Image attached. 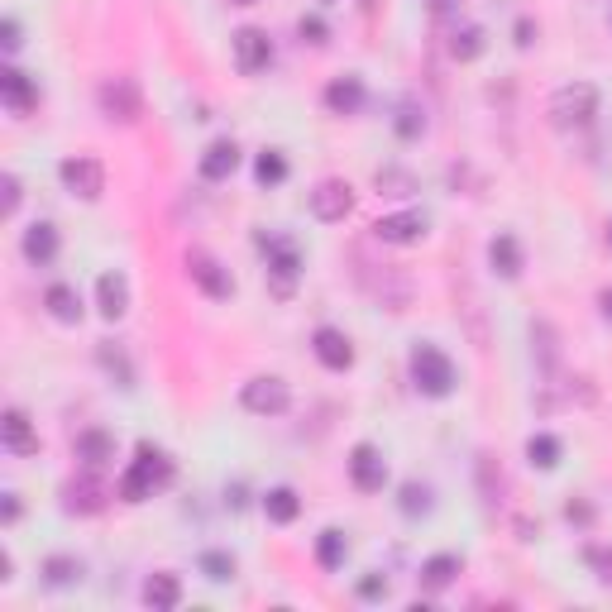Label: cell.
<instances>
[{
  "label": "cell",
  "mask_w": 612,
  "mask_h": 612,
  "mask_svg": "<svg viewBox=\"0 0 612 612\" xmlns=\"http://www.w3.org/2000/svg\"><path fill=\"white\" fill-rule=\"evenodd\" d=\"M168 479H173V459L163 450H153V445H139L134 464L120 474V498L125 503H144V498H153V488H163Z\"/></svg>",
  "instance_id": "obj_1"
},
{
  "label": "cell",
  "mask_w": 612,
  "mask_h": 612,
  "mask_svg": "<svg viewBox=\"0 0 612 612\" xmlns=\"http://www.w3.org/2000/svg\"><path fill=\"white\" fill-rule=\"evenodd\" d=\"M593 115H598V91L589 82H569L550 96V125L555 130H579V125H589Z\"/></svg>",
  "instance_id": "obj_2"
},
{
  "label": "cell",
  "mask_w": 612,
  "mask_h": 612,
  "mask_svg": "<svg viewBox=\"0 0 612 612\" xmlns=\"http://www.w3.org/2000/svg\"><path fill=\"white\" fill-rule=\"evenodd\" d=\"M96 106H101L110 125H134L144 115V96L134 87V77H106L101 91H96Z\"/></svg>",
  "instance_id": "obj_3"
},
{
  "label": "cell",
  "mask_w": 612,
  "mask_h": 612,
  "mask_svg": "<svg viewBox=\"0 0 612 612\" xmlns=\"http://www.w3.org/2000/svg\"><path fill=\"white\" fill-rule=\"evenodd\" d=\"M412 378L426 397H450V388H455V364H450L436 345H416L412 350Z\"/></svg>",
  "instance_id": "obj_4"
},
{
  "label": "cell",
  "mask_w": 612,
  "mask_h": 612,
  "mask_svg": "<svg viewBox=\"0 0 612 612\" xmlns=\"http://www.w3.org/2000/svg\"><path fill=\"white\" fill-rule=\"evenodd\" d=\"M58 177H63L67 192H72V197H82V201H96L101 192H106V168H101L96 158H87V153H77V158H63Z\"/></svg>",
  "instance_id": "obj_5"
},
{
  "label": "cell",
  "mask_w": 612,
  "mask_h": 612,
  "mask_svg": "<svg viewBox=\"0 0 612 612\" xmlns=\"http://www.w3.org/2000/svg\"><path fill=\"white\" fill-rule=\"evenodd\" d=\"M240 397L254 416H283L287 407H292V388H287L283 378H273V373H268V378H249Z\"/></svg>",
  "instance_id": "obj_6"
},
{
  "label": "cell",
  "mask_w": 612,
  "mask_h": 612,
  "mask_svg": "<svg viewBox=\"0 0 612 612\" xmlns=\"http://www.w3.org/2000/svg\"><path fill=\"white\" fill-rule=\"evenodd\" d=\"M354 211V192L350 182H340V177H326V182H316L311 187V216L335 225V220H345Z\"/></svg>",
  "instance_id": "obj_7"
},
{
  "label": "cell",
  "mask_w": 612,
  "mask_h": 612,
  "mask_svg": "<svg viewBox=\"0 0 612 612\" xmlns=\"http://www.w3.org/2000/svg\"><path fill=\"white\" fill-rule=\"evenodd\" d=\"M187 273H192V283H197L206 297H230V292H235V278H230L211 254H201V249L187 254Z\"/></svg>",
  "instance_id": "obj_8"
},
{
  "label": "cell",
  "mask_w": 612,
  "mask_h": 612,
  "mask_svg": "<svg viewBox=\"0 0 612 612\" xmlns=\"http://www.w3.org/2000/svg\"><path fill=\"white\" fill-rule=\"evenodd\" d=\"M259 244L268 249L273 292H278V297H287V292H292V278H297V268H302V259H297V244H292V240H259Z\"/></svg>",
  "instance_id": "obj_9"
},
{
  "label": "cell",
  "mask_w": 612,
  "mask_h": 612,
  "mask_svg": "<svg viewBox=\"0 0 612 612\" xmlns=\"http://www.w3.org/2000/svg\"><path fill=\"white\" fill-rule=\"evenodd\" d=\"M350 479H354V488H364V493H383V483H388V464H383V455H378L373 445H354Z\"/></svg>",
  "instance_id": "obj_10"
},
{
  "label": "cell",
  "mask_w": 612,
  "mask_h": 612,
  "mask_svg": "<svg viewBox=\"0 0 612 612\" xmlns=\"http://www.w3.org/2000/svg\"><path fill=\"white\" fill-rule=\"evenodd\" d=\"M311 350H316V359L326 364V369H350L354 364V345H350V335L345 330H335V326H321L316 335H311Z\"/></svg>",
  "instance_id": "obj_11"
},
{
  "label": "cell",
  "mask_w": 612,
  "mask_h": 612,
  "mask_svg": "<svg viewBox=\"0 0 612 612\" xmlns=\"http://www.w3.org/2000/svg\"><path fill=\"white\" fill-rule=\"evenodd\" d=\"M235 63H240V72H249V77L273 63V44H268L263 29H240V34H235Z\"/></svg>",
  "instance_id": "obj_12"
},
{
  "label": "cell",
  "mask_w": 612,
  "mask_h": 612,
  "mask_svg": "<svg viewBox=\"0 0 612 612\" xmlns=\"http://www.w3.org/2000/svg\"><path fill=\"white\" fill-rule=\"evenodd\" d=\"M373 235L383 244H416L426 235V216L421 211H397V216H383L373 225Z\"/></svg>",
  "instance_id": "obj_13"
},
{
  "label": "cell",
  "mask_w": 612,
  "mask_h": 612,
  "mask_svg": "<svg viewBox=\"0 0 612 612\" xmlns=\"http://www.w3.org/2000/svg\"><path fill=\"white\" fill-rule=\"evenodd\" d=\"M63 507H67V512H82V517L101 512V507H106V488H101V479H91V474H82V479H67L63 483Z\"/></svg>",
  "instance_id": "obj_14"
},
{
  "label": "cell",
  "mask_w": 612,
  "mask_h": 612,
  "mask_svg": "<svg viewBox=\"0 0 612 612\" xmlns=\"http://www.w3.org/2000/svg\"><path fill=\"white\" fill-rule=\"evenodd\" d=\"M0 440L15 455H39V436H34V426H29V416L20 407H10V412L0 416Z\"/></svg>",
  "instance_id": "obj_15"
},
{
  "label": "cell",
  "mask_w": 612,
  "mask_h": 612,
  "mask_svg": "<svg viewBox=\"0 0 612 612\" xmlns=\"http://www.w3.org/2000/svg\"><path fill=\"white\" fill-rule=\"evenodd\" d=\"M0 96H5V106L10 110H34V101H39V91H34V82L24 77L20 67H0Z\"/></svg>",
  "instance_id": "obj_16"
},
{
  "label": "cell",
  "mask_w": 612,
  "mask_h": 612,
  "mask_svg": "<svg viewBox=\"0 0 612 612\" xmlns=\"http://www.w3.org/2000/svg\"><path fill=\"white\" fill-rule=\"evenodd\" d=\"M235 168H240V149H235L230 139H216L211 149L201 153V177H206V182H225Z\"/></svg>",
  "instance_id": "obj_17"
},
{
  "label": "cell",
  "mask_w": 612,
  "mask_h": 612,
  "mask_svg": "<svg viewBox=\"0 0 612 612\" xmlns=\"http://www.w3.org/2000/svg\"><path fill=\"white\" fill-rule=\"evenodd\" d=\"M96 297H101V316H106V321H120V316L130 311V283H125L120 273H106V278L96 283Z\"/></svg>",
  "instance_id": "obj_18"
},
{
  "label": "cell",
  "mask_w": 612,
  "mask_h": 612,
  "mask_svg": "<svg viewBox=\"0 0 612 612\" xmlns=\"http://www.w3.org/2000/svg\"><path fill=\"white\" fill-rule=\"evenodd\" d=\"M24 259L29 263H53L58 259V230H53L48 220H39V225H29V230H24Z\"/></svg>",
  "instance_id": "obj_19"
},
{
  "label": "cell",
  "mask_w": 612,
  "mask_h": 612,
  "mask_svg": "<svg viewBox=\"0 0 612 612\" xmlns=\"http://www.w3.org/2000/svg\"><path fill=\"white\" fill-rule=\"evenodd\" d=\"M44 306H48V316H53V321H63V326H77V321H82V297H77V287H67V283L48 287Z\"/></svg>",
  "instance_id": "obj_20"
},
{
  "label": "cell",
  "mask_w": 612,
  "mask_h": 612,
  "mask_svg": "<svg viewBox=\"0 0 612 612\" xmlns=\"http://www.w3.org/2000/svg\"><path fill=\"white\" fill-rule=\"evenodd\" d=\"M326 106L335 110V115H354V110L364 106V82H359V77H335L326 87Z\"/></svg>",
  "instance_id": "obj_21"
},
{
  "label": "cell",
  "mask_w": 612,
  "mask_h": 612,
  "mask_svg": "<svg viewBox=\"0 0 612 612\" xmlns=\"http://www.w3.org/2000/svg\"><path fill=\"white\" fill-rule=\"evenodd\" d=\"M77 459H82L87 469L110 464V459H115V436H106V431H82V436H77Z\"/></svg>",
  "instance_id": "obj_22"
},
{
  "label": "cell",
  "mask_w": 612,
  "mask_h": 612,
  "mask_svg": "<svg viewBox=\"0 0 612 612\" xmlns=\"http://www.w3.org/2000/svg\"><path fill=\"white\" fill-rule=\"evenodd\" d=\"M144 603L153 612H168L182 603V584H177V574H153L149 584H144Z\"/></svg>",
  "instance_id": "obj_23"
},
{
  "label": "cell",
  "mask_w": 612,
  "mask_h": 612,
  "mask_svg": "<svg viewBox=\"0 0 612 612\" xmlns=\"http://www.w3.org/2000/svg\"><path fill=\"white\" fill-rule=\"evenodd\" d=\"M459 569H464L459 555H431V560L421 565V584H426V589H450Z\"/></svg>",
  "instance_id": "obj_24"
},
{
  "label": "cell",
  "mask_w": 612,
  "mask_h": 612,
  "mask_svg": "<svg viewBox=\"0 0 612 612\" xmlns=\"http://www.w3.org/2000/svg\"><path fill=\"white\" fill-rule=\"evenodd\" d=\"M488 263H493L503 278H517V273H522V244L512 240V235H498V240L488 244Z\"/></svg>",
  "instance_id": "obj_25"
},
{
  "label": "cell",
  "mask_w": 612,
  "mask_h": 612,
  "mask_svg": "<svg viewBox=\"0 0 612 612\" xmlns=\"http://www.w3.org/2000/svg\"><path fill=\"white\" fill-rule=\"evenodd\" d=\"M263 512H268V522H297V512H302V498L292 493V488H268V498H263Z\"/></svg>",
  "instance_id": "obj_26"
},
{
  "label": "cell",
  "mask_w": 612,
  "mask_h": 612,
  "mask_svg": "<svg viewBox=\"0 0 612 612\" xmlns=\"http://www.w3.org/2000/svg\"><path fill=\"white\" fill-rule=\"evenodd\" d=\"M483 48H488V39H483L479 24H459L455 34H450V53H455L459 63H474Z\"/></svg>",
  "instance_id": "obj_27"
},
{
  "label": "cell",
  "mask_w": 612,
  "mask_h": 612,
  "mask_svg": "<svg viewBox=\"0 0 612 612\" xmlns=\"http://www.w3.org/2000/svg\"><path fill=\"white\" fill-rule=\"evenodd\" d=\"M44 579L53 584V589L77 584V579H82V560H72V555H48V560H44Z\"/></svg>",
  "instance_id": "obj_28"
},
{
  "label": "cell",
  "mask_w": 612,
  "mask_h": 612,
  "mask_svg": "<svg viewBox=\"0 0 612 612\" xmlns=\"http://www.w3.org/2000/svg\"><path fill=\"white\" fill-rule=\"evenodd\" d=\"M373 182H378V192H383V197H412L416 192V177L402 173V168H378Z\"/></svg>",
  "instance_id": "obj_29"
},
{
  "label": "cell",
  "mask_w": 612,
  "mask_h": 612,
  "mask_svg": "<svg viewBox=\"0 0 612 612\" xmlns=\"http://www.w3.org/2000/svg\"><path fill=\"white\" fill-rule=\"evenodd\" d=\"M526 459H531L536 469H555V464H560V440L555 436H531L526 440Z\"/></svg>",
  "instance_id": "obj_30"
},
{
  "label": "cell",
  "mask_w": 612,
  "mask_h": 612,
  "mask_svg": "<svg viewBox=\"0 0 612 612\" xmlns=\"http://www.w3.org/2000/svg\"><path fill=\"white\" fill-rule=\"evenodd\" d=\"M254 177H259L263 187H278V182L287 177V158L278 149H263L259 163H254Z\"/></svg>",
  "instance_id": "obj_31"
},
{
  "label": "cell",
  "mask_w": 612,
  "mask_h": 612,
  "mask_svg": "<svg viewBox=\"0 0 612 612\" xmlns=\"http://www.w3.org/2000/svg\"><path fill=\"white\" fill-rule=\"evenodd\" d=\"M479 488H483V503L488 507L503 498V469L493 464V455H479Z\"/></svg>",
  "instance_id": "obj_32"
},
{
  "label": "cell",
  "mask_w": 612,
  "mask_h": 612,
  "mask_svg": "<svg viewBox=\"0 0 612 612\" xmlns=\"http://www.w3.org/2000/svg\"><path fill=\"white\" fill-rule=\"evenodd\" d=\"M316 560L326 569L345 565V536H340V531H321V536H316Z\"/></svg>",
  "instance_id": "obj_33"
},
{
  "label": "cell",
  "mask_w": 612,
  "mask_h": 612,
  "mask_svg": "<svg viewBox=\"0 0 612 612\" xmlns=\"http://www.w3.org/2000/svg\"><path fill=\"white\" fill-rule=\"evenodd\" d=\"M402 512L407 517H426L431 512V488L426 483H402Z\"/></svg>",
  "instance_id": "obj_34"
},
{
  "label": "cell",
  "mask_w": 612,
  "mask_h": 612,
  "mask_svg": "<svg viewBox=\"0 0 612 612\" xmlns=\"http://www.w3.org/2000/svg\"><path fill=\"white\" fill-rule=\"evenodd\" d=\"M421 130H426L421 106H416V101H402V110H397V134H402V139H421Z\"/></svg>",
  "instance_id": "obj_35"
},
{
  "label": "cell",
  "mask_w": 612,
  "mask_h": 612,
  "mask_svg": "<svg viewBox=\"0 0 612 612\" xmlns=\"http://www.w3.org/2000/svg\"><path fill=\"white\" fill-rule=\"evenodd\" d=\"M531 340H536V354H541L546 373H555V359H560V354H555V330H550L546 321H536V326H531Z\"/></svg>",
  "instance_id": "obj_36"
},
{
  "label": "cell",
  "mask_w": 612,
  "mask_h": 612,
  "mask_svg": "<svg viewBox=\"0 0 612 612\" xmlns=\"http://www.w3.org/2000/svg\"><path fill=\"white\" fill-rule=\"evenodd\" d=\"M201 569H206V579H216V584L235 579V560L220 555V550H206V555H201Z\"/></svg>",
  "instance_id": "obj_37"
},
{
  "label": "cell",
  "mask_w": 612,
  "mask_h": 612,
  "mask_svg": "<svg viewBox=\"0 0 612 612\" xmlns=\"http://www.w3.org/2000/svg\"><path fill=\"white\" fill-rule=\"evenodd\" d=\"M20 177L15 173H5L0 177V216H15V211H20Z\"/></svg>",
  "instance_id": "obj_38"
},
{
  "label": "cell",
  "mask_w": 612,
  "mask_h": 612,
  "mask_svg": "<svg viewBox=\"0 0 612 612\" xmlns=\"http://www.w3.org/2000/svg\"><path fill=\"white\" fill-rule=\"evenodd\" d=\"M297 34H302V44H326L330 39V29L321 15H302V20H297Z\"/></svg>",
  "instance_id": "obj_39"
},
{
  "label": "cell",
  "mask_w": 612,
  "mask_h": 612,
  "mask_svg": "<svg viewBox=\"0 0 612 612\" xmlns=\"http://www.w3.org/2000/svg\"><path fill=\"white\" fill-rule=\"evenodd\" d=\"M589 565L598 574V584H612V546H589Z\"/></svg>",
  "instance_id": "obj_40"
},
{
  "label": "cell",
  "mask_w": 612,
  "mask_h": 612,
  "mask_svg": "<svg viewBox=\"0 0 612 612\" xmlns=\"http://www.w3.org/2000/svg\"><path fill=\"white\" fill-rule=\"evenodd\" d=\"M101 364H106L110 373H120V383H125V388H130V378H134V373H130V364H125V359H120V354L110 350V345H101Z\"/></svg>",
  "instance_id": "obj_41"
},
{
  "label": "cell",
  "mask_w": 612,
  "mask_h": 612,
  "mask_svg": "<svg viewBox=\"0 0 612 612\" xmlns=\"http://www.w3.org/2000/svg\"><path fill=\"white\" fill-rule=\"evenodd\" d=\"M359 598H388V579H378V574L359 579Z\"/></svg>",
  "instance_id": "obj_42"
},
{
  "label": "cell",
  "mask_w": 612,
  "mask_h": 612,
  "mask_svg": "<svg viewBox=\"0 0 612 612\" xmlns=\"http://www.w3.org/2000/svg\"><path fill=\"white\" fill-rule=\"evenodd\" d=\"M20 44H24V39H20V24L5 20V24H0V48H5V53H15Z\"/></svg>",
  "instance_id": "obj_43"
},
{
  "label": "cell",
  "mask_w": 612,
  "mask_h": 612,
  "mask_svg": "<svg viewBox=\"0 0 612 612\" xmlns=\"http://www.w3.org/2000/svg\"><path fill=\"white\" fill-rule=\"evenodd\" d=\"M565 517H569V522H579V526H589V522H593V507H589V503H569V507H565Z\"/></svg>",
  "instance_id": "obj_44"
},
{
  "label": "cell",
  "mask_w": 612,
  "mask_h": 612,
  "mask_svg": "<svg viewBox=\"0 0 612 612\" xmlns=\"http://www.w3.org/2000/svg\"><path fill=\"white\" fill-rule=\"evenodd\" d=\"M531 34H536V24H531V20H517V44L531 48Z\"/></svg>",
  "instance_id": "obj_45"
},
{
  "label": "cell",
  "mask_w": 612,
  "mask_h": 612,
  "mask_svg": "<svg viewBox=\"0 0 612 612\" xmlns=\"http://www.w3.org/2000/svg\"><path fill=\"white\" fill-rule=\"evenodd\" d=\"M20 517V498L15 493H5V522H15Z\"/></svg>",
  "instance_id": "obj_46"
},
{
  "label": "cell",
  "mask_w": 612,
  "mask_h": 612,
  "mask_svg": "<svg viewBox=\"0 0 612 612\" xmlns=\"http://www.w3.org/2000/svg\"><path fill=\"white\" fill-rule=\"evenodd\" d=\"M598 306H603V316L612 321V287H603V297H598Z\"/></svg>",
  "instance_id": "obj_47"
},
{
  "label": "cell",
  "mask_w": 612,
  "mask_h": 612,
  "mask_svg": "<svg viewBox=\"0 0 612 612\" xmlns=\"http://www.w3.org/2000/svg\"><path fill=\"white\" fill-rule=\"evenodd\" d=\"M230 5H254V0H230Z\"/></svg>",
  "instance_id": "obj_48"
},
{
  "label": "cell",
  "mask_w": 612,
  "mask_h": 612,
  "mask_svg": "<svg viewBox=\"0 0 612 612\" xmlns=\"http://www.w3.org/2000/svg\"><path fill=\"white\" fill-rule=\"evenodd\" d=\"M608 244H612V225H608Z\"/></svg>",
  "instance_id": "obj_49"
},
{
  "label": "cell",
  "mask_w": 612,
  "mask_h": 612,
  "mask_svg": "<svg viewBox=\"0 0 612 612\" xmlns=\"http://www.w3.org/2000/svg\"><path fill=\"white\" fill-rule=\"evenodd\" d=\"M326 5H340V0H326Z\"/></svg>",
  "instance_id": "obj_50"
}]
</instances>
